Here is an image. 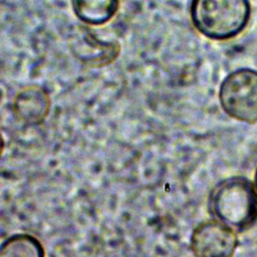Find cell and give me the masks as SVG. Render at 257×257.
<instances>
[{
    "instance_id": "8",
    "label": "cell",
    "mask_w": 257,
    "mask_h": 257,
    "mask_svg": "<svg viewBox=\"0 0 257 257\" xmlns=\"http://www.w3.org/2000/svg\"><path fill=\"white\" fill-rule=\"evenodd\" d=\"M41 241L28 233H17L7 237L0 246V257H45Z\"/></svg>"
},
{
    "instance_id": "7",
    "label": "cell",
    "mask_w": 257,
    "mask_h": 257,
    "mask_svg": "<svg viewBox=\"0 0 257 257\" xmlns=\"http://www.w3.org/2000/svg\"><path fill=\"white\" fill-rule=\"evenodd\" d=\"M119 0H71L74 15L87 25H102L117 12Z\"/></svg>"
},
{
    "instance_id": "2",
    "label": "cell",
    "mask_w": 257,
    "mask_h": 257,
    "mask_svg": "<svg viewBox=\"0 0 257 257\" xmlns=\"http://www.w3.org/2000/svg\"><path fill=\"white\" fill-rule=\"evenodd\" d=\"M250 0H192L190 15L198 32L212 40H229L244 31L251 17Z\"/></svg>"
},
{
    "instance_id": "3",
    "label": "cell",
    "mask_w": 257,
    "mask_h": 257,
    "mask_svg": "<svg viewBox=\"0 0 257 257\" xmlns=\"http://www.w3.org/2000/svg\"><path fill=\"white\" fill-rule=\"evenodd\" d=\"M219 101L230 117L249 124L257 122V70L242 67L230 72L220 85Z\"/></svg>"
},
{
    "instance_id": "4",
    "label": "cell",
    "mask_w": 257,
    "mask_h": 257,
    "mask_svg": "<svg viewBox=\"0 0 257 257\" xmlns=\"http://www.w3.org/2000/svg\"><path fill=\"white\" fill-rule=\"evenodd\" d=\"M236 233L215 219L203 221L192 231V253L195 257H233L238 247Z\"/></svg>"
},
{
    "instance_id": "1",
    "label": "cell",
    "mask_w": 257,
    "mask_h": 257,
    "mask_svg": "<svg viewBox=\"0 0 257 257\" xmlns=\"http://www.w3.org/2000/svg\"><path fill=\"white\" fill-rule=\"evenodd\" d=\"M208 211L213 219L236 232H245L257 223V191L243 176L218 182L208 197Z\"/></svg>"
},
{
    "instance_id": "6",
    "label": "cell",
    "mask_w": 257,
    "mask_h": 257,
    "mask_svg": "<svg viewBox=\"0 0 257 257\" xmlns=\"http://www.w3.org/2000/svg\"><path fill=\"white\" fill-rule=\"evenodd\" d=\"M50 106L49 93L36 84L20 88L12 100L14 117L27 126L41 124L48 116Z\"/></svg>"
},
{
    "instance_id": "5",
    "label": "cell",
    "mask_w": 257,
    "mask_h": 257,
    "mask_svg": "<svg viewBox=\"0 0 257 257\" xmlns=\"http://www.w3.org/2000/svg\"><path fill=\"white\" fill-rule=\"evenodd\" d=\"M67 42L73 57L89 67L107 66L120 53V44L116 40H103L85 25L75 27Z\"/></svg>"
},
{
    "instance_id": "9",
    "label": "cell",
    "mask_w": 257,
    "mask_h": 257,
    "mask_svg": "<svg viewBox=\"0 0 257 257\" xmlns=\"http://www.w3.org/2000/svg\"><path fill=\"white\" fill-rule=\"evenodd\" d=\"M254 186H255L256 191H257V168H256L255 173H254Z\"/></svg>"
}]
</instances>
